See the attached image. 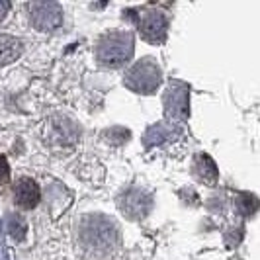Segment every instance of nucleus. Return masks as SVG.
Here are the masks:
<instances>
[{
    "label": "nucleus",
    "instance_id": "obj_6",
    "mask_svg": "<svg viewBox=\"0 0 260 260\" xmlns=\"http://www.w3.org/2000/svg\"><path fill=\"white\" fill-rule=\"evenodd\" d=\"M14 198H16V204L22 206V208H36L39 204V198H41L39 186L31 178H22L20 182L16 184V188H14Z\"/></svg>",
    "mask_w": 260,
    "mask_h": 260
},
{
    "label": "nucleus",
    "instance_id": "obj_1",
    "mask_svg": "<svg viewBox=\"0 0 260 260\" xmlns=\"http://www.w3.org/2000/svg\"><path fill=\"white\" fill-rule=\"evenodd\" d=\"M131 49H133V36L129 31H110L104 38L100 39L98 45V59L104 65L116 67L123 61H127L131 57Z\"/></svg>",
    "mask_w": 260,
    "mask_h": 260
},
{
    "label": "nucleus",
    "instance_id": "obj_4",
    "mask_svg": "<svg viewBox=\"0 0 260 260\" xmlns=\"http://www.w3.org/2000/svg\"><path fill=\"white\" fill-rule=\"evenodd\" d=\"M29 16L34 26L41 31H51L61 24V8L55 2H36L29 4Z\"/></svg>",
    "mask_w": 260,
    "mask_h": 260
},
{
    "label": "nucleus",
    "instance_id": "obj_3",
    "mask_svg": "<svg viewBox=\"0 0 260 260\" xmlns=\"http://www.w3.org/2000/svg\"><path fill=\"white\" fill-rule=\"evenodd\" d=\"M127 86L137 92H151L155 90L160 82V73L153 61H141L139 65L131 67L127 73Z\"/></svg>",
    "mask_w": 260,
    "mask_h": 260
},
{
    "label": "nucleus",
    "instance_id": "obj_9",
    "mask_svg": "<svg viewBox=\"0 0 260 260\" xmlns=\"http://www.w3.org/2000/svg\"><path fill=\"white\" fill-rule=\"evenodd\" d=\"M10 233H12L14 239H24V235H26V223L22 221L18 215H14L10 217Z\"/></svg>",
    "mask_w": 260,
    "mask_h": 260
},
{
    "label": "nucleus",
    "instance_id": "obj_2",
    "mask_svg": "<svg viewBox=\"0 0 260 260\" xmlns=\"http://www.w3.org/2000/svg\"><path fill=\"white\" fill-rule=\"evenodd\" d=\"M82 241L90 252L104 254L106 250H112L117 245V233L108 221H90L88 231H82Z\"/></svg>",
    "mask_w": 260,
    "mask_h": 260
},
{
    "label": "nucleus",
    "instance_id": "obj_10",
    "mask_svg": "<svg viewBox=\"0 0 260 260\" xmlns=\"http://www.w3.org/2000/svg\"><path fill=\"white\" fill-rule=\"evenodd\" d=\"M10 180V165L4 156L0 155V184L8 182Z\"/></svg>",
    "mask_w": 260,
    "mask_h": 260
},
{
    "label": "nucleus",
    "instance_id": "obj_7",
    "mask_svg": "<svg viewBox=\"0 0 260 260\" xmlns=\"http://www.w3.org/2000/svg\"><path fill=\"white\" fill-rule=\"evenodd\" d=\"M22 53V43L10 36H0V67L16 61Z\"/></svg>",
    "mask_w": 260,
    "mask_h": 260
},
{
    "label": "nucleus",
    "instance_id": "obj_11",
    "mask_svg": "<svg viewBox=\"0 0 260 260\" xmlns=\"http://www.w3.org/2000/svg\"><path fill=\"white\" fill-rule=\"evenodd\" d=\"M6 10H8V4L6 2H0V18L6 14Z\"/></svg>",
    "mask_w": 260,
    "mask_h": 260
},
{
    "label": "nucleus",
    "instance_id": "obj_5",
    "mask_svg": "<svg viewBox=\"0 0 260 260\" xmlns=\"http://www.w3.org/2000/svg\"><path fill=\"white\" fill-rule=\"evenodd\" d=\"M139 29L147 41H162L167 36V18L160 12H147L139 20Z\"/></svg>",
    "mask_w": 260,
    "mask_h": 260
},
{
    "label": "nucleus",
    "instance_id": "obj_8",
    "mask_svg": "<svg viewBox=\"0 0 260 260\" xmlns=\"http://www.w3.org/2000/svg\"><path fill=\"white\" fill-rule=\"evenodd\" d=\"M196 167L200 170V172H196V176H200V180H204V182H215V178H217V169H215V165L211 162V158H208L206 155L198 156V160H196Z\"/></svg>",
    "mask_w": 260,
    "mask_h": 260
}]
</instances>
